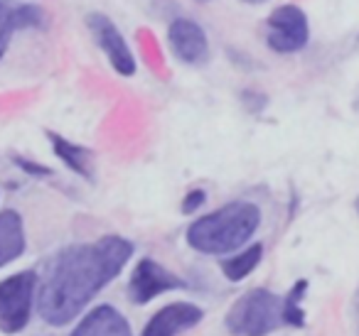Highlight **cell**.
I'll use <instances>...</instances> for the list:
<instances>
[{"mask_svg": "<svg viewBox=\"0 0 359 336\" xmlns=\"http://www.w3.org/2000/svg\"><path fill=\"white\" fill-rule=\"evenodd\" d=\"M133 255V243L121 236H104L96 243L65 248L47 265L37 292V312L52 326H65L121 275Z\"/></svg>", "mask_w": 359, "mask_h": 336, "instance_id": "obj_1", "label": "cell"}, {"mask_svg": "<svg viewBox=\"0 0 359 336\" xmlns=\"http://www.w3.org/2000/svg\"><path fill=\"white\" fill-rule=\"evenodd\" d=\"M308 282L300 280L285 297L269 290H251L234 302L226 314V326L234 336H269L280 326H303L305 312L300 297Z\"/></svg>", "mask_w": 359, "mask_h": 336, "instance_id": "obj_2", "label": "cell"}, {"mask_svg": "<svg viewBox=\"0 0 359 336\" xmlns=\"http://www.w3.org/2000/svg\"><path fill=\"white\" fill-rule=\"evenodd\" d=\"M261 223V211L251 202H231L207 216L197 218L187 228V243L197 253L207 255H224L239 251Z\"/></svg>", "mask_w": 359, "mask_h": 336, "instance_id": "obj_3", "label": "cell"}, {"mask_svg": "<svg viewBox=\"0 0 359 336\" xmlns=\"http://www.w3.org/2000/svg\"><path fill=\"white\" fill-rule=\"evenodd\" d=\"M37 292V275L32 270L18 272L0 282V331L18 334L27 326Z\"/></svg>", "mask_w": 359, "mask_h": 336, "instance_id": "obj_4", "label": "cell"}, {"mask_svg": "<svg viewBox=\"0 0 359 336\" xmlns=\"http://www.w3.org/2000/svg\"><path fill=\"white\" fill-rule=\"evenodd\" d=\"M308 18L295 6L276 8L266 22V42L278 55H293V52L303 50L308 45Z\"/></svg>", "mask_w": 359, "mask_h": 336, "instance_id": "obj_5", "label": "cell"}, {"mask_svg": "<svg viewBox=\"0 0 359 336\" xmlns=\"http://www.w3.org/2000/svg\"><path fill=\"white\" fill-rule=\"evenodd\" d=\"M185 280H180L177 275H172L170 270H165L160 262L143 258L135 265L133 275L128 280V297L133 304H148L150 300H155L158 295L170 290H182Z\"/></svg>", "mask_w": 359, "mask_h": 336, "instance_id": "obj_6", "label": "cell"}, {"mask_svg": "<svg viewBox=\"0 0 359 336\" xmlns=\"http://www.w3.org/2000/svg\"><path fill=\"white\" fill-rule=\"evenodd\" d=\"M86 25H89L91 35H94L96 45L101 47V52L109 57L111 66H114L121 76H133L135 59H133V55H130L128 42L123 40L118 27L106 15H101V13H91V15L86 18Z\"/></svg>", "mask_w": 359, "mask_h": 336, "instance_id": "obj_7", "label": "cell"}, {"mask_svg": "<svg viewBox=\"0 0 359 336\" xmlns=\"http://www.w3.org/2000/svg\"><path fill=\"white\" fill-rule=\"evenodd\" d=\"M168 45L172 55L185 64H202L210 55V42L197 22L177 18L168 27Z\"/></svg>", "mask_w": 359, "mask_h": 336, "instance_id": "obj_8", "label": "cell"}, {"mask_svg": "<svg viewBox=\"0 0 359 336\" xmlns=\"http://www.w3.org/2000/svg\"><path fill=\"white\" fill-rule=\"evenodd\" d=\"M202 316H205V312L197 304L175 302V304H168L155 312L153 319L145 324L143 336H177L180 331H187L195 324H200Z\"/></svg>", "mask_w": 359, "mask_h": 336, "instance_id": "obj_9", "label": "cell"}, {"mask_svg": "<svg viewBox=\"0 0 359 336\" xmlns=\"http://www.w3.org/2000/svg\"><path fill=\"white\" fill-rule=\"evenodd\" d=\"M42 25H45L42 8L30 6V3H18V0H0V59L11 45L13 32Z\"/></svg>", "mask_w": 359, "mask_h": 336, "instance_id": "obj_10", "label": "cell"}, {"mask_svg": "<svg viewBox=\"0 0 359 336\" xmlns=\"http://www.w3.org/2000/svg\"><path fill=\"white\" fill-rule=\"evenodd\" d=\"M72 336H133L130 324L116 307L99 304L79 321Z\"/></svg>", "mask_w": 359, "mask_h": 336, "instance_id": "obj_11", "label": "cell"}, {"mask_svg": "<svg viewBox=\"0 0 359 336\" xmlns=\"http://www.w3.org/2000/svg\"><path fill=\"white\" fill-rule=\"evenodd\" d=\"M25 251V228L22 216L13 209L0 211V267L18 260Z\"/></svg>", "mask_w": 359, "mask_h": 336, "instance_id": "obj_12", "label": "cell"}, {"mask_svg": "<svg viewBox=\"0 0 359 336\" xmlns=\"http://www.w3.org/2000/svg\"><path fill=\"white\" fill-rule=\"evenodd\" d=\"M52 148H55V155L72 169V172L81 174V177L91 179V153L86 148H79V145L69 143V140L60 138V135L50 133Z\"/></svg>", "mask_w": 359, "mask_h": 336, "instance_id": "obj_13", "label": "cell"}, {"mask_svg": "<svg viewBox=\"0 0 359 336\" xmlns=\"http://www.w3.org/2000/svg\"><path fill=\"white\" fill-rule=\"evenodd\" d=\"M261 258H264V246L254 243V246L236 253L234 258H226V260L222 262V272H224L231 282H239V280H244V277H249L251 272L259 267Z\"/></svg>", "mask_w": 359, "mask_h": 336, "instance_id": "obj_14", "label": "cell"}, {"mask_svg": "<svg viewBox=\"0 0 359 336\" xmlns=\"http://www.w3.org/2000/svg\"><path fill=\"white\" fill-rule=\"evenodd\" d=\"M205 199H207V194L202 192V189H195V192L187 194L185 202H182V211H185V214L195 211V209H200L202 204H205Z\"/></svg>", "mask_w": 359, "mask_h": 336, "instance_id": "obj_15", "label": "cell"}, {"mask_svg": "<svg viewBox=\"0 0 359 336\" xmlns=\"http://www.w3.org/2000/svg\"><path fill=\"white\" fill-rule=\"evenodd\" d=\"M15 162L20 164L22 169H27L30 174H50V169H47V167H40V164H32V162H27V160H18V158H15Z\"/></svg>", "mask_w": 359, "mask_h": 336, "instance_id": "obj_16", "label": "cell"}, {"mask_svg": "<svg viewBox=\"0 0 359 336\" xmlns=\"http://www.w3.org/2000/svg\"><path fill=\"white\" fill-rule=\"evenodd\" d=\"M244 3H264V0H244Z\"/></svg>", "mask_w": 359, "mask_h": 336, "instance_id": "obj_17", "label": "cell"}]
</instances>
